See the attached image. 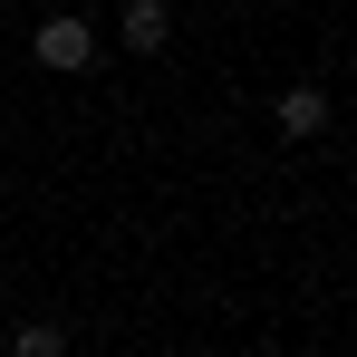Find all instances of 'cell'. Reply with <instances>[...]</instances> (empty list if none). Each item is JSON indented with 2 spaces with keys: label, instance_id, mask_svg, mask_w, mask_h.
Masks as SVG:
<instances>
[{
  "label": "cell",
  "instance_id": "obj_1",
  "mask_svg": "<svg viewBox=\"0 0 357 357\" xmlns=\"http://www.w3.org/2000/svg\"><path fill=\"white\" fill-rule=\"evenodd\" d=\"M29 59L49 68V77H77V68H97V29H87L77 10H59V20H39V39H29Z\"/></svg>",
  "mask_w": 357,
  "mask_h": 357
},
{
  "label": "cell",
  "instance_id": "obj_2",
  "mask_svg": "<svg viewBox=\"0 0 357 357\" xmlns=\"http://www.w3.org/2000/svg\"><path fill=\"white\" fill-rule=\"evenodd\" d=\"M126 49H135V59H165V49H174V0H126Z\"/></svg>",
  "mask_w": 357,
  "mask_h": 357
},
{
  "label": "cell",
  "instance_id": "obj_3",
  "mask_svg": "<svg viewBox=\"0 0 357 357\" xmlns=\"http://www.w3.org/2000/svg\"><path fill=\"white\" fill-rule=\"evenodd\" d=\"M280 135H290V145L328 135V87H280Z\"/></svg>",
  "mask_w": 357,
  "mask_h": 357
},
{
  "label": "cell",
  "instance_id": "obj_4",
  "mask_svg": "<svg viewBox=\"0 0 357 357\" xmlns=\"http://www.w3.org/2000/svg\"><path fill=\"white\" fill-rule=\"evenodd\" d=\"M59 348H68L59 319H20V328H10V357H59Z\"/></svg>",
  "mask_w": 357,
  "mask_h": 357
}]
</instances>
